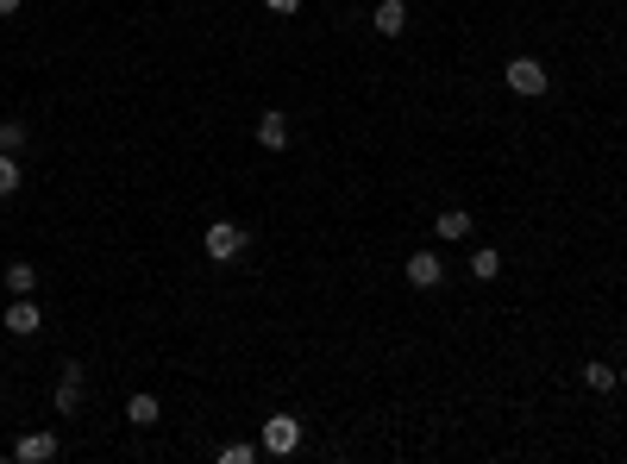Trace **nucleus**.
<instances>
[{"mask_svg":"<svg viewBox=\"0 0 627 464\" xmlns=\"http://www.w3.org/2000/svg\"><path fill=\"white\" fill-rule=\"evenodd\" d=\"M19 182H26L19 157H13V151H0V201H7V195H19Z\"/></svg>","mask_w":627,"mask_h":464,"instance_id":"15","label":"nucleus"},{"mask_svg":"<svg viewBox=\"0 0 627 464\" xmlns=\"http://www.w3.org/2000/svg\"><path fill=\"white\" fill-rule=\"evenodd\" d=\"M615 383H621V370L609 358H590L584 364V389H596V396H615Z\"/></svg>","mask_w":627,"mask_h":464,"instance_id":"12","label":"nucleus"},{"mask_svg":"<svg viewBox=\"0 0 627 464\" xmlns=\"http://www.w3.org/2000/svg\"><path fill=\"white\" fill-rule=\"evenodd\" d=\"M19 7H26V0H0V19H13Z\"/></svg>","mask_w":627,"mask_h":464,"instance_id":"19","label":"nucleus"},{"mask_svg":"<svg viewBox=\"0 0 627 464\" xmlns=\"http://www.w3.org/2000/svg\"><path fill=\"white\" fill-rule=\"evenodd\" d=\"M57 452H63L57 433H26V439H13V464H51Z\"/></svg>","mask_w":627,"mask_h":464,"instance_id":"7","label":"nucleus"},{"mask_svg":"<svg viewBox=\"0 0 627 464\" xmlns=\"http://www.w3.org/2000/svg\"><path fill=\"white\" fill-rule=\"evenodd\" d=\"M126 421H132V427H157V421H164V402H157L151 389H138V396L126 402Z\"/></svg>","mask_w":627,"mask_h":464,"instance_id":"11","label":"nucleus"},{"mask_svg":"<svg viewBox=\"0 0 627 464\" xmlns=\"http://www.w3.org/2000/svg\"><path fill=\"white\" fill-rule=\"evenodd\" d=\"M19 145H26V120H0V151L19 157Z\"/></svg>","mask_w":627,"mask_h":464,"instance_id":"17","label":"nucleus"},{"mask_svg":"<svg viewBox=\"0 0 627 464\" xmlns=\"http://www.w3.org/2000/svg\"><path fill=\"white\" fill-rule=\"evenodd\" d=\"M0 396H7V383H0Z\"/></svg>","mask_w":627,"mask_h":464,"instance_id":"21","label":"nucleus"},{"mask_svg":"<svg viewBox=\"0 0 627 464\" xmlns=\"http://www.w3.org/2000/svg\"><path fill=\"white\" fill-rule=\"evenodd\" d=\"M370 26L383 38H402L408 32V0H377V7H370Z\"/></svg>","mask_w":627,"mask_h":464,"instance_id":"10","label":"nucleus"},{"mask_svg":"<svg viewBox=\"0 0 627 464\" xmlns=\"http://www.w3.org/2000/svg\"><path fill=\"white\" fill-rule=\"evenodd\" d=\"M0 327H7L13 339H32L38 327H44V308L32 295H7V314H0Z\"/></svg>","mask_w":627,"mask_h":464,"instance_id":"5","label":"nucleus"},{"mask_svg":"<svg viewBox=\"0 0 627 464\" xmlns=\"http://www.w3.org/2000/svg\"><path fill=\"white\" fill-rule=\"evenodd\" d=\"M258 446H264V458H289V452H301V421H295V414H270Z\"/></svg>","mask_w":627,"mask_h":464,"instance_id":"4","label":"nucleus"},{"mask_svg":"<svg viewBox=\"0 0 627 464\" xmlns=\"http://www.w3.org/2000/svg\"><path fill=\"white\" fill-rule=\"evenodd\" d=\"M471 232H477V220L464 214V207H446V214H433V239H439V245H464Z\"/></svg>","mask_w":627,"mask_h":464,"instance_id":"8","label":"nucleus"},{"mask_svg":"<svg viewBox=\"0 0 627 464\" xmlns=\"http://www.w3.org/2000/svg\"><path fill=\"white\" fill-rule=\"evenodd\" d=\"M251 138H258V151H289V113L264 107V120L251 126Z\"/></svg>","mask_w":627,"mask_h":464,"instance_id":"9","label":"nucleus"},{"mask_svg":"<svg viewBox=\"0 0 627 464\" xmlns=\"http://www.w3.org/2000/svg\"><path fill=\"white\" fill-rule=\"evenodd\" d=\"M0 283H7V295H32V289H38V270H32L26 258H13L7 270H0Z\"/></svg>","mask_w":627,"mask_h":464,"instance_id":"13","label":"nucleus"},{"mask_svg":"<svg viewBox=\"0 0 627 464\" xmlns=\"http://www.w3.org/2000/svg\"><path fill=\"white\" fill-rule=\"evenodd\" d=\"M502 82H508V95H521V101H540L546 88H552V76H546L540 57H508L502 63Z\"/></svg>","mask_w":627,"mask_h":464,"instance_id":"2","label":"nucleus"},{"mask_svg":"<svg viewBox=\"0 0 627 464\" xmlns=\"http://www.w3.org/2000/svg\"><path fill=\"white\" fill-rule=\"evenodd\" d=\"M264 13H276V19H295V13H301V0H264Z\"/></svg>","mask_w":627,"mask_h":464,"instance_id":"18","label":"nucleus"},{"mask_svg":"<svg viewBox=\"0 0 627 464\" xmlns=\"http://www.w3.org/2000/svg\"><path fill=\"white\" fill-rule=\"evenodd\" d=\"M402 276H408V289H439L446 283V258H439V251H414L402 264Z\"/></svg>","mask_w":627,"mask_h":464,"instance_id":"6","label":"nucleus"},{"mask_svg":"<svg viewBox=\"0 0 627 464\" xmlns=\"http://www.w3.org/2000/svg\"><path fill=\"white\" fill-rule=\"evenodd\" d=\"M201 251L214 264H239L245 251H251V232L239 226V220H207V232H201Z\"/></svg>","mask_w":627,"mask_h":464,"instance_id":"1","label":"nucleus"},{"mask_svg":"<svg viewBox=\"0 0 627 464\" xmlns=\"http://www.w3.org/2000/svg\"><path fill=\"white\" fill-rule=\"evenodd\" d=\"M621 389H627V364H621Z\"/></svg>","mask_w":627,"mask_h":464,"instance_id":"20","label":"nucleus"},{"mask_svg":"<svg viewBox=\"0 0 627 464\" xmlns=\"http://www.w3.org/2000/svg\"><path fill=\"white\" fill-rule=\"evenodd\" d=\"M82 396H88V370H82V364H63V377H57V389H51V408L63 414V421H76V414H82Z\"/></svg>","mask_w":627,"mask_h":464,"instance_id":"3","label":"nucleus"},{"mask_svg":"<svg viewBox=\"0 0 627 464\" xmlns=\"http://www.w3.org/2000/svg\"><path fill=\"white\" fill-rule=\"evenodd\" d=\"M471 276H477V283H496V276H502V251L496 245H477L471 251Z\"/></svg>","mask_w":627,"mask_h":464,"instance_id":"14","label":"nucleus"},{"mask_svg":"<svg viewBox=\"0 0 627 464\" xmlns=\"http://www.w3.org/2000/svg\"><path fill=\"white\" fill-rule=\"evenodd\" d=\"M264 446H251V439H232V446H220V464H258Z\"/></svg>","mask_w":627,"mask_h":464,"instance_id":"16","label":"nucleus"}]
</instances>
